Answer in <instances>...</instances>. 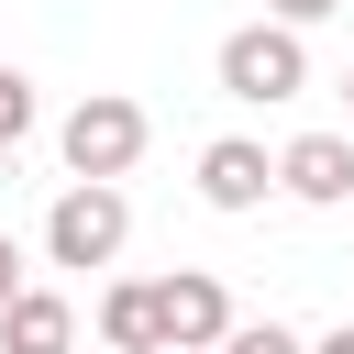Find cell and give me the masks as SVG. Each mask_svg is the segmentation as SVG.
<instances>
[{"instance_id":"1","label":"cell","mask_w":354,"mask_h":354,"mask_svg":"<svg viewBox=\"0 0 354 354\" xmlns=\"http://www.w3.org/2000/svg\"><path fill=\"white\" fill-rule=\"evenodd\" d=\"M221 100H254V111H277V100H299L310 88V44H299V22H243V33H221Z\"/></svg>"},{"instance_id":"2","label":"cell","mask_w":354,"mask_h":354,"mask_svg":"<svg viewBox=\"0 0 354 354\" xmlns=\"http://www.w3.org/2000/svg\"><path fill=\"white\" fill-rule=\"evenodd\" d=\"M144 144H155V122H144V100H122V88H88V100L55 122L66 177H133V166H144Z\"/></svg>"},{"instance_id":"3","label":"cell","mask_w":354,"mask_h":354,"mask_svg":"<svg viewBox=\"0 0 354 354\" xmlns=\"http://www.w3.org/2000/svg\"><path fill=\"white\" fill-rule=\"evenodd\" d=\"M133 243V199L122 177H66L55 210H44V266H111Z\"/></svg>"},{"instance_id":"4","label":"cell","mask_w":354,"mask_h":354,"mask_svg":"<svg viewBox=\"0 0 354 354\" xmlns=\"http://www.w3.org/2000/svg\"><path fill=\"white\" fill-rule=\"evenodd\" d=\"M155 332H166L177 354H210V343L232 332V288H221L210 266H177V277H155Z\"/></svg>"},{"instance_id":"5","label":"cell","mask_w":354,"mask_h":354,"mask_svg":"<svg viewBox=\"0 0 354 354\" xmlns=\"http://www.w3.org/2000/svg\"><path fill=\"white\" fill-rule=\"evenodd\" d=\"M277 188H288L299 210H343V199H354V133H299V144L277 155Z\"/></svg>"},{"instance_id":"6","label":"cell","mask_w":354,"mask_h":354,"mask_svg":"<svg viewBox=\"0 0 354 354\" xmlns=\"http://www.w3.org/2000/svg\"><path fill=\"white\" fill-rule=\"evenodd\" d=\"M266 188H277V155L266 144H243V133L199 144V199L210 210H266Z\"/></svg>"},{"instance_id":"7","label":"cell","mask_w":354,"mask_h":354,"mask_svg":"<svg viewBox=\"0 0 354 354\" xmlns=\"http://www.w3.org/2000/svg\"><path fill=\"white\" fill-rule=\"evenodd\" d=\"M0 354H77V310L22 277V288L0 299Z\"/></svg>"},{"instance_id":"8","label":"cell","mask_w":354,"mask_h":354,"mask_svg":"<svg viewBox=\"0 0 354 354\" xmlns=\"http://www.w3.org/2000/svg\"><path fill=\"white\" fill-rule=\"evenodd\" d=\"M100 343L111 354H155L166 332H155V277H111L100 288Z\"/></svg>"},{"instance_id":"9","label":"cell","mask_w":354,"mask_h":354,"mask_svg":"<svg viewBox=\"0 0 354 354\" xmlns=\"http://www.w3.org/2000/svg\"><path fill=\"white\" fill-rule=\"evenodd\" d=\"M210 354H299V332H288L277 310H266V321H243V310H232V332H221Z\"/></svg>"},{"instance_id":"10","label":"cell","mask_w":354,"mask_h":354,"mask_svg":"<svg viewBox=\"0 0 354 354\" xmlns=\"http://www.w3.org/2000/svg\"><path fill=\"white\" fill-rule=\"evenodd\" d=\"M22 133H33V77H22V66H0V155H11Z\"/></svg>"},{"instance_id":"11","label":"cell","mask_w":354,"mask_h":354,"mask_svg":"<svg viewBox=\"0 0 354 354\" xmlns=\"http://www.w3.org/2000/svg\"><path fill=\"white\" fill-rule=\"evenodd\" d=\"M266 11H277V22H299V33H310V22H332V11H343V0H266Z\"/></svg>"},{"instance_id":"12","label":"cell","mask_w":354,"mask_h":354,"mask_svg":"<svg viewBox=\"0 0 354 354\" xmlns=\"http://www.w3.org/2000/svg\"><path fill=\"white\" fill-rule=\"evenodd\" d=\"M299 354H354V321H332L321 343H299Z\"/></svg>"},{"instance_id":"13","label":"cell","mask_w":354,"mask_h":354,"mask_svg":"<svg viewBox=\"0 0 354 354\" xmlns=\"http://www.w3.org/2000/svg\"><path fill=\"white\" fill-rule=\"evenodd\" d=\"M11 288H22V243L0 232V299H11Z\"/></svg>"},{"instance_id":"14","label":"cell","mask_w":354,"mask_h":354,"mask_svg":"<svg viewBox=\"0 0 354 354\" xmlns=\"http://www.w3.org/2000/svg\"><path fill=\"white\" fill-rule=\"evenodd\" d=\"M343 111H354V66H343Z\"/></svg>"},{"instance_id":"15","label":"cell","mask_w":354,"mask_h":354,"mask_svg":"<svg viewBox=\"0 0 354 354\" xmlns=\"http://www.w3.org/2000/svg\"><path fill=\"white\" fill-rule=\"evenodd\" d=\"M155 354H177V343H155Z\"/></svg>"}]
</instances>
